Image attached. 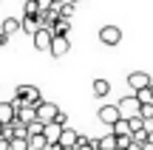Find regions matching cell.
<instances>
[{
	"label": "cell",
	"instance_id": "obj_1",
	"mask_svg": "<svg viewBox=\"0 0 153 150\" xmlns=\"http://www.w3.org/2000/svg\"><path fill=\"white\" fill-rule=\"evenodd\" d=\"M14 99H20L23 105H31V108H37L40 102V88L37 85H17V91H14Z\"/></svg>",
	"mask_w": 153,
	"mask_h": 150
},
{
	"label": "cell",
	"instance_id": "obj_2",
	"mask_svg": "<svg viewBox=\"0 0 153 150\" xmlns=\"http://www.w3.org/2000/svg\"><path fill=\"white\" fill-rule=\"evenodd\" d=\"M34 113H37V122L40 125H51L57 119V113H60V108H57L54 102H40V105L34 108Z\"/></svg>",
	"mask_w": 153,
	"mask_h": 150
},
{
	"label": "cell",
	"instance_id": "obj_3",
	"mask_svg": "<svg viewBox=\"0 0 153 150\" xmlns=\"http://www.w3.org/2000/svg\"><path fill=\"white\" fill-rule=\"evenodd\" d=\"M150 85H153L150 74H145V71H133V74H128V88H131L133 94H139V91H148Z\"/></svg>",
	"mask_w": 153,
	"mask_h": 150
},
{
	"label": "cell",
	"instance_id": "obj_4",
	"mask_svg": "<svg viewBox=\"0 0 153 150\" xmlns=\"http://www.w3.org/2000/svg\"><path fill=\"white\" fill-rule=\"evenodd\" d=\"M99 43L102 45H119L122 43V28L119 26H102L99 28Z\"/></svg>",
	"mask_w": 153,
	"mask_h": 150
},
{
	"label": "cell",
	"instance_id": "obj_5",
	"mask_svg": "<svg viewBox=\"0 0 153 150\" xmlns=\"http://www.w3.org/2000/svg\"><path fill=\"white\" fill-rule=\"evenodd\" d=\"M97 116H99V122H102V125H111V128H114V125L122 119V113H119V108H116V105H99V113H97Z\"/></svg>",
	"mask_w": 153,
	"mask_h": 150
},
{
	"label": "cell",
	"instance_id": "obj_6",
	"mask_svg": "<svg viewBox=\"0 0 153 150\" xmlns=\"http://www.w3.org/2000/svg\"><path fill=\"white\" fill-rule=\"evenodd\" d=\"M43 136H45V142H48V150H57V147H60V136H62V128L51 122V125H45V128H43Z\"/></svg>",
	"mask_w": 153,
	"mask_h": 150
},
{
	"label": "cell",
	"instance_id": "obj_7",
	"mask_svg": "<svg viewBox=\"0 0 153 150\" xmlns=\"http://www.w3.org/2000/svg\"><path fill=\"white\" fill-rule=\"evenodd\" d=\"M40 14H23V20H20V31H26L28 37H34V34L40 31Z\"/></svg>",
	"mask_w": 153,
	"mask_h": 150
},
{
	"label": "cell",
	"instance_id": "obj_8",
	"mask_svg": "<svg viewBox=\"0 0 153 150\" xmlns=\"http://www.w3.org/2000/svg\"><path fill=\"white\" fill-rule=\"evenodd\" d=\"M51 40H54V37H51L48 28H40V31L31 37V43H34V48H37V51H51Z\"/></svg>",
	"mask_w": 153,
	"mask_h": 150
},
{
	"label": "cell",
	"instance_id": "obj_9",
	"mask_svg": "<svg viewBox=\"0 0 153 150\" xmlns=\"http://www.w3.org/2000/svg\"><path fill=\"white\" fill-rule=\"evenodd\" d=\"M91 147L94 150H119L114 133H105V136H99V139H91Z\"/></svg>",
	"mask_w": 153,
	"mask_h": 150
},
{
	"label": "cell",
	"instance_id": "obj_10",
	"mask_svg": "<svg viewBox=\"0 0 153 150\" xmlns=\"http://www.w3.org/2000/svg\"><path fill=\"white\" fill-rule=\"evenodd\" d=\"M68 51H71L68 37H54V40H51V51H48V54H54V57H65Z\"/></svg>",
	"mask_w": 153,
	"mask_h": 150
},
{
	"label": "cell",
	"instance_id": "obj_11",
	"mask_svg": "<svg viewBox=\"0 0 153 150\" xmlns=\"http://www.w3.org/2000/svg\"><path fill=\"white\" fill-rule=\"evenodd\" d=\"M116 108H119V113H125V111H128L131 116H136L142 105H139V99H136V96H125V99H122V102H119Z\"/></svg>",
	"mask_w": 153,
	"mask_h": 150
},
{
	"label": "cell",
	"instance_id": "obj_12",
	"mask_svg": "<svg viewBox=\"0 0 153 150\" xmlns=\"http://www.w3.org/2000/svg\"><path fill=\"white\" fill-rule=\"evenodd\" d=\"M20 31V20H17V17H6L3 23H0V34H3V37H11V34H17Z\"/></svg>",
	"mask_w": 153,
	"mask_h": 150
},
{
	"label": "cell",
	"instance_id": "obj_13",
	"mask_svg": "<svg viewBox=\"0 0 153 150\" xmlns=\"http://www.w3.org/2000/svg\"><path fill=\"white\" fill-rule=\"evenodd\" d=\"M14 116H17L14 105H11V102H0V125H11Z\"/></svg>",
	"mask_w": 153,
	"mask_h": 150
},
{
	"label": "cell",
	"instance_id": "obj_14",
	"mask_svg": "<svg viewBox=\"0 0 153 150\" xmlns=\"http://www.w3.org/2000/svg\"><path fill=\"white\" fill-rule=\"evenodd\" d=\"M68 28H71V20H62V17H60L48 31H51V37H68Z\"/></svg>",
	"mask_w": 153,
	"mask_h": 150
},
{
	"label": "cell",
	"instance_id": "obj_15",
	"mask_svg": "<svg viewBox=\"0 0 153 150\" xmlns=\"http://www.w3.org/2000/svg\"><path fill=\"white\" fill-rule=\"evenodd\" d=\"M111 133H114L116 139H128V136H133V133H131V128H128V119H125V116H122L119 122L111 128Z\"/></svg>",
	"mask_w": 153,
	"mask_h": 150
},
{
	"label": "cell",
	"instance_id": "obj_16",
	"mask_svg": "<svg viewBox=\"0 0 153 150\" xmlns=\"http://www.w3.org/2000/svg\"><path fill=\"white\" fill-rule=\"evenodd\" d=\"M74 145H76V130H71V128H62L60 147H74Z\"/></svg>",
	"mask_w": 153,
	"mask_h": 150
},
{
	"label": "cell",
	"instance_id": "obj_17",
	"mask_svg": "<svg viewBox=\"0 0 153 150\" xmlns=\"http://www.w3.org/2000/svg\"><path fill=\"white\" fill-rule=\"evenodd\" d=\"M108 94H111L108 79H94V96H108Z\"/></svg>",
	"mask_w": 153,
	"mask_h": 150
},
{
	"label": "cell",
	"instance_id": "obj_18",
	"mask_svg": "<svg viewBox=\"0 0 153 150\" xmlns=\"http://www.w3.org/2000/svg\"><path fill=\"white\" fill-rule=\"evenodd\" d=\"M28 150H48L45 136H31V139H28Z\"/></svg>",
	"mask_w": 153,
	"mask_h": 150
},
{
	"label": "cell",
	"instance_id": "obj_19",
	"mask_svg": "<svg viewBox=\"0 0 153 150\" xmlns=\"http://www.w3.org/2000/svg\"><path fill=\"white\" fill-rule=\"evenodd\" d=\"M57 11H60L62 20H71V17H74V3H62V6H57Z\"/></svg>",
	"mask_w": 153,
	"mask_h": 150
},
{
	"label": "cell",
	"instance_id": "obj_20",
	"mask_svg": "<svg viewBox=\"0 0 153 150\" xmlns=\"http://www.w3.org/2000/svg\"><path fill=\"white\" fill-rule=\"evenodd\" d=\"M43 128H45V125H40V122H31V125L26 128V136H28V139H31V136H43Z\"/></svg>",
	"mask_w": 153,
	"mask_h": 150
},
{
	"label": "cell",
	"instance_id": "obj_21",
	"mask_svg": "<svg viewBox=\"0 0 153 150\" xmlns=\"http://www.w3.org/2000/svg\"><path fill=\"white\" fill-rule=\"evenodd\" d=\"M139 99V105H153V94H150V88L148 91H139V94H133Z\"/></svg>",
	"mask_w": 153,
	"mask_h": 150
},
{
	"label": "cell",
	"instance_id": "obj_22",
	"mask_svg": "<svg viewBox=\"0 0 153 150\" xmlns=\"http://www.w3.org/2000/svg\"><path fill=\"white\" fill-rule=\"evenodd\" d=\"M139 116H142L145 122H153V105H142L139 108Z\"/></svg>",
	"mask_w": 153,
	"mask_h": 150
},
{
	"label": "cell",
	"instance_id": "obj_23",
	"mask_svg": "<svg viewBox=\"0 0 153 150\" xmlns=\"http://www.w3.org/2000/svg\"><path fill=\"white\" fill-rule=\"evenodd\" d=\"M9 147L11 150H28V139H11Z\"/></svg>",
	"mask_w": 153,
	"mask_h": 150
},
{
	"label": "cell",
	"instance_id": "obj_24",
	"mask_svg": "<svg viewBox=\"0 0 153 150\" xmlns=\"http://www.w3.org/2000/svg\"><path fill=\"white\" fill-rule=\"evenodd\" d=\"M37 3V9L40 11H48V9H54V0H34Z\"/></svg>",
	"mask_w": 153,
	"mask_h": 150
},
{
	"label": "cell",
	"instance_id": "obj_25",
	"mask_svg": "<svg viewBox=\"0 0 153 150\" xmlns=\"http://www.w3.org/2000/svg\"><path fill=\"white\" fill-rule=\"evenodd\" d=\"M133 142H139V145H148V130H139V133H133Z\"/></svg>",
	"mask_w": 153,
	"mask_h": 150
},
{
	"label": "cell",
	"instance_id": "obj_26",
	"mask_svg": "<svg viewBox=\"0 0 153 150\" xmlns=\"http://www.w3.org/2000/svg\"><path fill=\"white\" fill-rule=\"evenodd\" d=\"M26 14H40V9H37L34 0H26Z\"/></svg>",
	"mask_w": 153,
	"mask_h": 150
},
{
	"label": "cell",
	"instance_id": "obj_27",
	"mask_svg": "<svg viewBox=\"0 0 153 150\" xmlns=\"http://www.w3.org/2000/svg\"><path fill=\"white\" fill-rule=\"evenodd\" d=\"M54 125H60V128H68V116H65V113H57V119H54Z\"/></svg>",
	"mask_w": 153,
	"mask_h": 150
},
{
	"label": "cell",
	"instance_id": "obj_28",
	"mask_svg": "<svg viewBox=\"0 0 153 150\" xmlns=\"http://www.w3.org/2000/svg\"><path fill=\"white\" fill-rule=\"evenodd\" d=\"M125 150H145V145H139V142H131V145H128Z\"/></svg>",
	"mask_w": 153,
	"mask_h": 150
},
{
	"label": "cell",
	"instance_id": "obj_29",
	"mask_svg": "<svg viewBox=\"0 0 153 150\" xmlns=\"http://www.w3.org/2000/svg\"><path fill=\"white\" fill-rule=\"evenodd\" d=\"M0 150H11L9 147V139H3V136H0Z\"/></svg>",
	"mask_w": 153,
	"mask_h": 150
},
{
	"label": "cell",
	"instance_id": "obj_30",
	"mask_svg": "<svg viewBox=\"0 0 153 150\" xmlns=\"http://www.w3.org/2000/svg\"><path fill=\"white\" fill-rule=\"evenodd\" d=\"M74 150H94V147H91V142H85V145H76Z\"/></svg>",
	"mask_w": 153,
	"mask_h": 150
},
{
	"label": "cell",
	"instance_id": "obj_31",
	"mask_svg": "<svg viewBox=\"0 0 153 150\" xmlns=\"http://www.w3.org/2000/svg\"><path fill=\"white\" fill-rule=\"evenodd\" d=\"M148 145L153 147V130H148Z\"/></svg>",
	"mask_w": 153,
	"mask_h": 150
},
{
	"label": "cell",
	"instance_id": "obj_32",
	"mask_svg": "<svg viewBox=\"0 0 153 150\" xmlns=\"http://www.w3.org/2000/svg\"><path fill=\"white\" fill-rule=\"evenodd\" d=\"M62 3H68V0H54V6H62Z\"/></svg>",
	"mask_w": 153,
	"mask_h": 150
},
{
	"label": "cell",
	"instance_id": "obj_33",
	"mask_svg": "<svg viewBox=\"0 0 153 150\" xmlns=\"http://www.w3.org/2000/svg\"><path fill=\"white\" fill-rule=\"evenodd\" d=\"M57 150H74V147H57Z\"/></svg>",
	"mask_w": 153,
	"mask_h": 150
},
{
	"label": "cell",
	"instance_id": "obj_34",
	"mask_svg": "<svg viewBox=\"0 0 153 150\" xmlns=\"http://www.w3.org/2000/svg\"><path fill=\"white\" fill-rule=\"evenodd\" d=\"M68 3H79V0H68Z\"/></svg>",
	"mask_w": 153,
	"mask_h": 150
},
{
	"label": "cell",
	"instance_id": "obj_35",
	"mask_svg": "<svg viewBox=\"0 0 153 150\" xmlns=\"http://www.w3.org/2000/svg\"><path fill=\"white\" fill-rule=\"evenodd\" d=\"M150 94H153V85H150Z\"/></svg>",
	"mask_w": 153,
	"mask_h": 150
}]
</instances>
